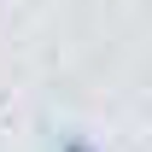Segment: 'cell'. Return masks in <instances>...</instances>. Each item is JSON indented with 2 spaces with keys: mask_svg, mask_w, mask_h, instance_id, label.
I'll use <instances>...</instances> for the list:
<instances>
[{
  "mask_svg": "<svg viewBox=\"0 0 152 152\" xmlns=\"http://www.w3.org/2000/svg\"><path fill=\"white\" fill-rule=\"evenodd\" d=\"M58 152H94V146H88V140H64Z\"/></svg>",
  "mask_w": 152,
  "mask_h": 152,
  "instance_id": "6da1fadb",
  "label": "cell"
}]
</instances>
